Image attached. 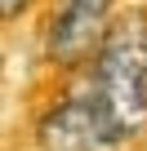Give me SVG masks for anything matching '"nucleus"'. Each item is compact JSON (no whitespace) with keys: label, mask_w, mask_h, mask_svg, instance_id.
<instances>
[{"label":"nucleus","mask_w":147,"mask_h":151,"mask_svg":"<svg viewBox=\"0 0 147 151\" xmlns=\"http://www.w3.org/2000/svg\"><path fill=\"white\" fill-rule=\"evenodd\" d=\"M89 71V98L116 142L147 133V9H120Z\"/></svg>","instance_id":"1"},{"label":"nucleus","mask_w":147,"mask_h":151,"mask_svg":"<svg viewBox=\"0 0 147 151\" xmlns=\"http://www.w3.org/2000/svg\"><path fill=\"white\" fill-rule=\"evenodd\" d=\"M116 22V0H54L45 27V58L54 71H80L98 58Z\"/></svg>","instance_id":"2"},{"label":"nucleus","mask_w":147,"mask_h":151,"mask_svg":"<svg viewBox=\"0 0 147 151\" xmlns=\"http://www.w3.org/2000/svg\"><path fill=\"white\" fill-rule=\"evenodd\" d=\"M36 142L40 151H116L120 147L89 93H67L49 102L36 120Z\"/></svg>","instance_id":"3"},{"label":"nucleus","mask_w":147,"mask_h":151,"mask_svg":"<svg viewBox=\"0 0 147 151\" xmlns=\"http://www.w3.org/2000/svg\"><path fill=\"white\" fill-rule=\"evenodd\" d=\"M27 5H31V0H0V18H5V22H18L27 14Z\"/></svg>","instance_id":"4"},{"label":"nucleus","mask_w":147,"mask_h":151,"mask_svg":"<svg viewBox=\"0 0 147 151\" xmlns=\"http://www.w3.org/2000/svg\"><path fill=\"white\" fill-rule=\"evenodd\" d=\"M143 9H147V5H143Z\"/></svg>","instance_id":"5"}]
</instances>
